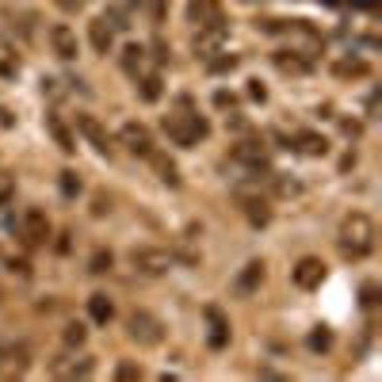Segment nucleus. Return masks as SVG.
Instances as JSON below:
<instances>
[{
	"label": "nucleus",
	"mask_w": 382,
	"mask_h": 382,
	"mask_svg": "<svg viewBox=\"0 0 382 382\" xmlns=\"http://www.w3.org/2000/svg\"><path fill=\"white\" fill-rule=\"evenodd\" d=\"M237 69V54H222V50H214V54H207V73H233Z\"/></svg>",
	"instance_id": "393cba45"
},
{
	"label": "nucleus",
	"mask_w": 382,
	"mask_h": 382,
	"mask_svg": "<svg viewBox=\"0 0 382 382\" xmlns=\"http://www.w3.org/2000/svg\"><path fill=\"white\" fill-rule=\"evenodd\" d=\"M20 73V61H15V54H8L4 46H0V77H15Z\"/></svg>",
	"instance_id": "2f4dec72"
},
{
	"label": "nucleus",
	"mask_w": 382,
	"mask_h": 382,
	"mask_svg": "<svg viewBox=\"0 0 382 382\" xmlns=\"http://www.w3.org/2000/svg\"><path fill=\"white\" fill-rule=\"evenodd\" d=\"M50 46H54V54H58L61 61H73V58L80 54L77 31H73V27H65V23H54V27H50Z\"/></svg>",
	"instance_id": "9d476101"
},
{
	"label": "nucleus",
	"mask_w": 382,
	"mask_h": 382,
	"mask_svg": "<svg viewBox=\"0 0 382 382\" xmlns=\"http://www.w3.org/2000/svg\"><path fill=\"white\" fill-rule=\"evenodd\" d=\"M161 96H165V80H161V73H145V77L138 80V100H142V103H157Z\"/></svg>",
	"instance_id": "aec40b11"
},
{
	"label": "nucleus",
	"mask_w": 382,
	"mask_h": 382,
	"mask_svg": "<svg viewBox=\"0 0 382 382\" xmlns=\"http://www.w3.org/2000/svg\"><path fill=\"white\" fill-rule=\"evenodd\" d=\"M88 318H92L96 325H108L111 318H115V302H111L103 291H96V295L88 298Z\"/></svg>",
	"instance_id": "a211bd4d"
},
{
	"label": "nucleus",
	"mask_w": 382,
	"mask_h": 382,
	"mask_svg": "<svg viewBox=\"0 0 382 382\" xmlns=\"http://www.w3.org/2000/svg\"><path fill=\"white\" fill-rule=\"evenodd\" d=\"M0 126H12V111H4V108H0Z\"/></svg>",
	"instance_id": "79ce46f5"
},
{
	"label": "nucleus",
	"mask_w": 382,
	"mask_h": 382,
	"mask_svg": "<svg viewBox=\"0 0 382 382\" xmlns=\"http://www.w3.org/2000/svg\"><path fill=\"white\" fill-rule=\"evenodd\" d=\"M249 100H260V103L267 100V88L260 85V80H249Z\"/></svg>",
	"instance_id": "4c0bfd02"
},
{
	"label": "nucleus",
	"mask_w": 382,
	"mask_h": 382,
	"mask_svg": "<svg viewBox=\"0 0 382 382\" xmlns=\"http://www.w3.org/2000/svg\"><path fill=\"white\" fill-rule=\"evenodd\" d=\"M188 23H195V27H214V23H226L222 0H191V4H188Z\"/></svg>",
	"instance_id": "1a4fd4ad"
},
{
	"label": "nucleus",
	"mask_w": 382,
	"mask_h": 382,
	"mask_svg": "<svg viewBox=\"0 0 382 382\" xmlns=\"http://www.w3.org/2000/svg\"><path fill=\"white\" fill-rule=\"evenodd\" d=\"M126 337L138 340L142 348H153V344H161V340H165V325L153 318L149 310H134L126 318Z\"/></svg>",
	"instance_id": "20e7f679"
},
{
	"label": "nucleus",
	"mask_w": 382,
	"mask_h": 382,
	"mask_svg": "<svg viewBox=\"0 0 382 382\" xmlns=\"http://www.w3.org/2000/svg\"><path fill=\"white\" fill-rule=\"evenodd\" d=\"M77 130H80V134H85L100 153H111V134L100 126V119H96V115H77Z\"/></svg>",
	"instance_id": "2eb2a0df"
},
{
	"label": "nucleus",
	"mask_w": 382,
	"mask_h": 382,
	"mask_svg": "<svg viewBox=\"0 0 382 382\" xmlns=\"http://www.w3.org/2000/svg\"><path fill=\"white\" fill-rule=\"evenodd\" d=\"M260 283H264V260H249L245 267H241V275L233 279V295L237 298H249L260 291Z\"/></svg>",
	"instance_id": "f8f14e48"
},
{
	"label": "nucleus",
	"mask_w": 382,
	"mask_h": 382,
	"mask_svg": "<svg viewBox=\"0 0 382 382\" xmlns=\"http://www.w3.org/2000/svg\"><path fill=\"white\" fill-rule=\"evenodd\" d=\"M367 73H371V65L363 58H344V61L332 65V77H340V80H360V77H367Z\"/></svg>",
	"instance_id": "412c9836"
},
{
	"label": "nucleus",
	"mask_w": 382,
	"mask_h": 382,
	"mask_svg": "<svg viewBox=\"0 0 382 382\" xmlns=\"http://www.w3.org/2000/svg\"><path fill=\"white\" fill-rule=\"evenodd\" d=\"M295 149L306 153V157H325V153H329V142H325L321 134H314V130H302V134L295 138Z\"/></svg>",
	"instance_id": "6ab92c4d"
},
{
	"label": "nucleus",
	"mask_w": 382,
	"mask_h": 382,
	"mask_svg": "<svg viewBox=\"0 0 382 382\" xmlns=\"http://www.w3.org/2000/svg\"><path fill=\"white\" fill-rule=\"evenodd\" d=\"M108 210H111V199H108V195H96V199H92V214L103 218Z\"/></svg>",
	"instance_id": "c9c22d12"
},
{
	"label": "nucleus",
	"mask_w": 382,
	"mask_h": 382,
	"mask_svg": "<svg viewBox=\"0 0 382 382\" xmlns=\"http://www.w3.org/2000/svg\"><path fill=\"white\" fill-rule=\"evenodd\" d=\"M12 199H15V180L8 172H0V207H8Z\"/></svg>",
	"instance_id": "72a5a7b5"
},
{
	"label": "nucleus",
	"mask_w": 382,
	"mask_h": 382,
	"mask_svg": "<svg viewBox=\"0 0 382 382\" xmlns=\"http://www.w3.org/2000/svg\"><path fill=\"white\" fill-rule=\"evenodd\" d=\"M88 43H92L96 54H111V50H115V31H111V23L103 20V15H96V20L88 23Z\"/></svg>",
	"instance_id": "4468645a"
},
{
	"label": "nucleus",
	"mask_w": 382,
	"mask_h": 382,
	"mask_svg": "<svg viewBox=\"0 0 382 382\" xmlns=\"http://www.w3.org/2000/svg\"><path fill=\"white\" fill-rule=\"evenodd\" d=\"M54 4H58L61 12H80V8H85V0H54Z\"/></svg>",
	"instance_id": "a19ab883"
},
{
	"label": "nucleus",
	"mask_w": 382,
	"mask_h": 382,
	"mask_svg": "<svg viewBox=\"0 0 382 382\" xmlns=\"http://www.w3.org/2000/svg\"><path fill=\"white\" fill-rule=\"evenodd\" d=\"M233 161L249 165V172H253V176L267 172V149H264V142H256V138H249V142H237V149H233Z\"/></svg>",
	"instance_id": "0eeeda50"
},
{
	"label": "nucleus",
	"mask_w": 382,
	"mask_h": 382,
	"mask_svg": "<svg viewBox=\"0 0 382 382\" xmlns=\"http://www.w3.org/2000/svg\"><path fill=\"white\" fill-rule=\"evenodd\" d=\"M165 134L172 138V145L191 149L195 142H203L210 134V123L203 115H195V111H176V115H165Z\"/></svg>",
	"instance_id": "f03ea898"
},
{
	"label": "nucleus",
	"mask_w": 382,
	"mask_h": 382,
	"mask_svg": "<svg viewBox=\"0 0 382 382\" xmlns=\"http://www.w3.org/2000/svg\"><path fill=\"white\" fill-rule=\"evenodd\" d=\"M207 321H210L207 344L218 352V348H226V344H230V321H226V314L218 310V306H207Z\"/></svg>",
	"instance_id": "dca6fc26"
},
{
	"label": "nucleus",
	"mask_w": 382,
	"mask_h": 382,
	"mask_svg": "<svg viewBox=\"0 0 382 382\" xmlns=\"http://www.w3.org/2000/svg\"><path fill=\"white\" fill-rule=\"evenodd\" d=\"M31 360L23 344H0V379H20L27 375Z\"/></svg>",
	"instance_id": "423d86ee"
},
{
	"label": "nucleus",
	"mask_w": 382,
	"mask_h": 382,
	"mask_svg": "<svg viewBox=\"0 0 382 382\" xmlns=\"http://www.w3.org/2000/svg\"><path fill=\"white\" fill-rule=\"evenodd\" d=\"M142 61H145V46H138V43H130L126 50H123V58H119V65H123V73H130V77H138Z\"/></svg>",
	"instance_id": "b1692460"
},
{
	"label": "nucleus",
	"mask_w": 382,
	"mask_h": 382,
	"mask_svg": "<svg viewBox=\"0 0 382 382\" xmlns=\"http://www.w3.org/2000/svg\"><path fill=\"white\" fill-rule=\"evenodd\" d=\"M375 237H379L375 222H371L363 210H355V214H348L344 222H340L337 245H340V253H344L348 260H363V256L375 253Z\"/></svg>",
	"instance_id": "f257e3e1"
},
{
	"label": "nucleus",
	"mask_w": 382,
	"mask_h": 382,
	"mask_svg": "<svg viewBox=\"0 0 382 382\" xmlns=\"http://www.w3.org/2000/svg\"><path fill=\"white\" fill-rule=\"evenodd\" d=\"M329 344H332V332L329 329H314L310 332V348H314V352H329Z\"/></svg>",
	"instance_id": "c756f323"
},
{
	"label": "nucleus",
	"mask_w": 382,
	"mask_h": 382,
	"mask_svg": "<svg viewBox=\"0 0 382 382\" xmlns=\"http://www.w3.org/2000/svg\"><path fill=\"white\" fill-rule=\"evenodd\" d=\"M8 226L20 233V241H23L27 249L46 245V237H50V218H46V210H38V207H27L20 222H8Z\"/></svg>",
	"instance_id": "7ed1b4c3"
},
{
	"label": "nucleus",
	"mask_w": 382,
	"mask_h": 382,
	"mask_svg": "<svg viewBox=\"0 0 382 382\" xmlns=\"http://www.w3.org/2000/svg\"><path fill=\"white\" fill-rule=\"evenodd\" d=\"M153 58H157L161 65L168 61V43H165V38H153Z\"/></svg>",
	"instance_id": "e433bc0d"
},
{
	"label": "nucleus",
	"mask_w": 382,
	"mask_h": 382,
	"mask_svg": "<svg viewBox=\"0 0 382 382\" xmlns=\"http://www.w3.org/2000/svg\"><path fill=\"white\" fill-rule=\"evenodd\" d=\"M85 340H88V329H85V325H80V321L65 325V344H69V348H80V344H85Z\"/></svg>",
	"instance_id": "c85d7f7f"
},
{
	"label": "nucleus",
	"mask_w": 382,
	"mask_h": 382,
	"mask_svg": "<svg viewBox=\"0 0 382 382\" xmlns=\"http://www.w3.org/2000/svg\"><path fill=\"white\" fill-rule=\"evenodd\" d=\"M111 267H115V256H111L108 249H100V253L88 256V272H92V275H108Z\"/></svg>",
	"instance_id": "cd10ccee"
},
{
	"label": "nucleus",
	"mask_w": 382,
	"mask_h": 382,
	"mask_svg": "<svg viewBox=\"0 0 382 382\" xmlns=\"http://www.w3.org/2000/svg\"><path fill=\"white\" fill-rule=\"evenodd\" d=\"M325 283V264L318 256H302L295 264V287H302V291H314V287H321Z\"/></svg>",
	"instance_id": "9b49d317"
},
{
	"label": "nucleus",
	"mask_w": 382,
	"mask_h": 382,
	"mask_svg": "<svg viewBox=\"0 0 382 382\" xmlns=\"http://www.w3.org/2000/svg\"><path fill=\"white\" fill-rule=\"evenodd\" d=\"M237 203H241V210H245V218H249L253 226H267V222H272V207H267V199H264V195L237 191Z\"/></svg>",
	"instance_id": "ddd939ff"
},
{
	"label": "nucleus",
	"mask_w": 382,
	"mask_h": 382,
	"mask_svg": "<svg viewBox=\"0 0 382 382\" xmlns=\"http://www.w3.org/2000/svg\"><path fill=\"white\" fill-rule=\"evenodd\" d=\"M4 20L12 23V31H20V38H31V35H35L38 15H35V12H23V15H4Z\"/></svg>",
	"instance_id": "bb28decb"
},
{
	"label": "nucleus",
	"mask_w": 382,
	"mask_h": 382,
	"mask_svg": "<svg viewBox=\"0 0 382 382\" xmlns=\"http://www.w3.org/2000/svg\"><path fill=\"white\" fill-rule=\"evenodd\" d=\"M172 253H165V249H153V245H142V249H134L130 253V264H134V272H142V275H165L168 267H172Z\"/></svg>",
	"instance_id": "39448f33"
},
{
	"label": "nucleus",
	"mask_w": 382,
	"mask_h": 382,
	"mask_svg": "<svg viewBox=\"0 0 382 382\" xmlns=\"http://www.w3.org/2000/svg\"><path fill=\"white\" fill-rule=\"evenodd\" d=\"M119 142H123L134 157H149V153H153V138H149V130H145L142 123H123Z\"/></svg>",
	"instance_id": "6e6552de"
},
{
	"label": "nucleus",
	"mask_w": 382,
	"mask_h": 382,
	"mask_svg": "<svg viewBox=\"0 0 382 382\" xmlns=\"http://www.w3.org/2000/svg\"><path fill=\"white\" fill-rule=\"evenodd\" d=\"M8 267H12L15 275H23V279L31 275V264H27V260H8Z\"/></svg>",
	"instance_id": "ea45409f"
},
{
	"label": "nucleus",
	"mask_w": 382,
	"mask_h": 382,
	"mask_svg": "<svg viewBox=\"0 0 382 382\" xmlns=\"http://www.w3.org/2000/svg\"><path fill=\"white\" fill-rule=\"evenodd\" d=\"M115 379H119V382H138V379H142V367H138V363H119V367H115Z\"/></svg>",
	"instance_id": "473e14b6"
},
{
	"label": "nucleus",
	"mask_w": 382,
	"mask_h": 382,
	"mask_svg": "<svg viewBox=\"0 0 382 382\" xmlns=\"http://www.w3.org/2000/svg\"><path fill=\"white\" fill-rule=\"evenodd\" d=\"M272 61H275V69H283V73H310L314 69V58H306V54H298V50H275Z\"/></svg>",
	"instance_id": "f3484780"
},
{
	"label": "nucleus",
	"mask_w": 382,
	"mask_h": 382,
	"mask_svg": "<svg viewBox=\"0 0 382 382\" xmlns=\"http://www.w3.org/2000/svg\"><path fill=\"white\" fill-rule=\"evenodd\" d=\"M149 161H153V168H157V176L168 184V188H180V168L172 165V161L165 157V153H149Z\"/></svg>",
	"instance_id": "5701e85b"
},
{
	"label": "nucleus",
	"mask_w": 382,
	"mask_h": 382,
	"mask_svg": "<svg viewBox=\"0 0 382 382\" xmlns=\"http://www.w3.org/2000/svg\"><path fill=\"white\" fill-rule=\"evenodd\" d=\"M46 130H50V138L58 142V149H61V153H73V149H77V138H73L69 130H65V123H61L58 115H46Z\"/></svg>",
	"instance_id": "4be33fe9"
},
{
	"label": "nucleus",
	"mask_w": 382,
	"mask_h": 382,
	"mask_svg": "<svg viewBox=\"0 0 382 382\" xmlns=\"http://www.w3.org/2000/svg\"><path fill=\"white\" fill-rule=\"evenodd\" d=\"M145 12H149V23H165L168 0H145Z\"/></svg>",
	"instance_id": "7c9ffc66"
},
{
	"label": "nucleus",
	"mask_w": 382,
	"mask_h": 382,
	"mask_svg": "<svg viewBox=\"0 0 382 382\" xmlns=\"http://www.w3.org/2000/svg\"><path fill=\"white\" fill-rule=\"evenodd\" d=\"M58 188L65 199H77L80 191H85V184H80V176L73 172V168H65V172H58Z\"/></svg>",
	"instance_id": "a878e982"
},
{
	"label": "nucleus",
	"mask_w": 382,
	"mask_h": 382,
	"mask_svg": "<svg viewBox=\"0 0 382 382\" xmlns=\"http://www.w3.org/2000/svg\"><path fill=\"white\" fill-rule=\"evenodd\" d=\"M360 302H363V310H371V306L379 302V283H363V291H360Z\"/></svg>",
	"instance_id": "f704fd0d"
},
{
	"label": "nucleus",
	"mask_w": 382,
	"mask_h": 382,
	"mask_svg": "<svg viewBox=\"0 0 382 382\" xmlns=\"http://www.w3.org/2000/svg\"><path fill=\"white\" fill-rule=\"evenodd\" d=\"M233 103H237L233 92H214V108H233Z\"/></svg>",
	"instance_id": "58836bf2"
}]
</instances>
